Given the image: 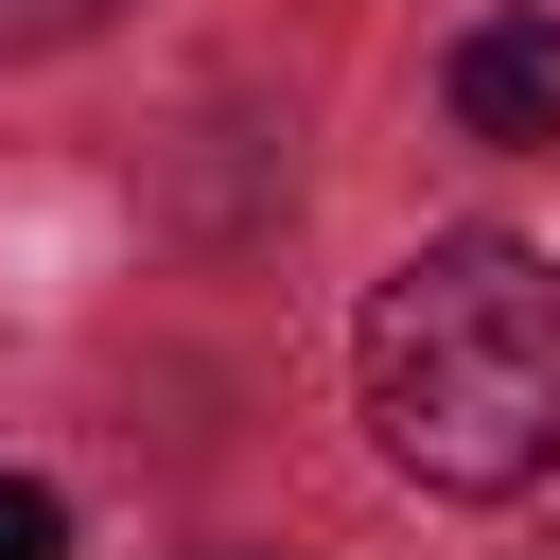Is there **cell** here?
<instances>
[{
  "instance_id": "cell-2",
  "label": "cell",
  "mask_w": 560,
  "mask_h": 560,
  "mask_svg": "<svg viewBox=\"0 0 560 560\" xmlns=\"http://www.w3.org/2000/svg\"><path fill=\"white\" fill-rule=\"evenodd\" d=\"M455 122L472 140H560V35L542 18H472L455 35Z\"/></svg>"
},
{
  "instance_id": "cell-3",
  "label": "cell",
  "mask_w": 560,
  "mask_h": 560,
  "mask_svg": "<svg viewBox=\"0 0 560 560\" xmlns=\"http://www.w3.org/2000/svg\"><path fill=\"white\" fill-rule=\"evenodd\" d=\"M0 560H70V508H52L35 472H0Z\"/></svg>"
},
{
  "instance_id": "cell-1",
  "label": "cell",
  "mask_w": 560,
  "mask_h": 560,
  "mask_svg": "<svg viewBox=\"0 0 560 560\" xmlns=\"http://www.w3.org/2000/svg\"><path fill=\"white\" fill-rule=\"evenodd\" d=\"M368 438L420 490H525L560 455V262L508 228H438L368 298Z\"/></svg>"
}]
</instances>
